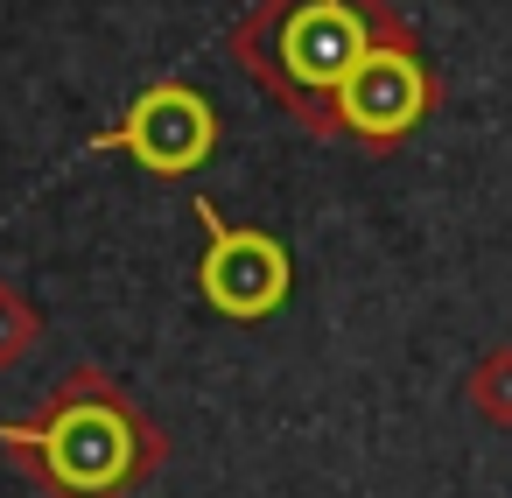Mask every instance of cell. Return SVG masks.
Returning <instances> with one entry per match:
<instances>
[{"label": "cell", "mask_w": 512, "mask_h": 498, "mask_svg": "<svg viewBox=\"0 0 512 498\" xmlns=\"http://www.w3.org/2000/svg\"><path fill=\"white\" fill-rule=\"evenodd\" d=\"M407 22L386 0H260L225 36V57L316 141H330V113L344 78L365 64L372 43L400 36Z\"/></svg>", "instance_id": "obj_2"}, {"label": "cell", "mask_w": 512, "mask_h": 498, "mask_svg": "<svg viewBox=\"0 0 512 498\" xmlns=\"http://www.w3.org/2000/svg\"><path fill=\"white\" fill-rule=\"evenodd\" d=\"M442 99V78L421 50L414 29L386 36L365 50V64L344 78L337 92V113H330V141H358L365 155H393L400 141H414V127L435 113Z\"/></svg>", "instance_id": "obj_3"}, {"label": "cell", "mask_w": 512, "mask_h": 498, "mask_svg": "<svg viewBox=\"0 0 512 498\" xmlns=\"http://www.w3.org/2000/svg\"><path fill=\"white\" fill-rule=\"evenodd\" d=\"M36 337H43V316L29 309V295L15 281H0V372H15L36 351Z\"/></svg>", "instance_id": "obj_7"}, {"label": "cell", "mask_w": 512, "mask_h": 498, "mask_svg": "<svg viewBox=\"0 0 512 498\" xmlns=\"http://www.w3.org/2000/svg\"><path fill=\"white\" fill-rule=\"evenodd\" d=\"M218 141H225L218 106L190 78H162V85L134 92L127 113L92 134L99 155H134L148 176H190V169H204L218 155Z\"/></svg>", "instance_id": "obj_5"}, {"label": "cell", "mask_w": 512, "mask_h": 498, "mask_svg": "<svg viewBox=\"0 0 512 498\" xmlns=\"http://www.w3.org/2000/svg\"><path fill=\"white\" fill-rule=\"evenodd\" d=\"M204 225V260H197V295L225 316V323H267L288 309L295 295V260L274 232L260 225H225L211 197L190 204Z\"/></svg>", "instance_id": "obj_4"}, {"label": "cell", "mask_w": 512, "mask_h": 498, "mask_svg": "<svg viewBox=\"0 0 512 498\" xmlns=\"http://www.w3.org/2000/svg\"><path fill=\"white\" fill-rule=\"evenodd\" d=\"M0 449H8L15 470H29L50 498H127L169 463V435L99 365L64 372L57 393L29 421L0 428Z\"/></svg>", "instance_id": "obj_1"}, {"label": "cell", "mask_w": 512, "mask_h": 498, "mask_svg": "<svg viewBox=\"0 0 512 498\" xmlns=\"http://www.w3.org/2000/svg\"><path fill=\"white\" fill-rule=\"evenodd\" d=\"M463 400H470V414H477V421H491V428H512V344H491V351L470 365V379H463Z\"/></svg>", "instance_id": "obj_6"}]
</instances>
